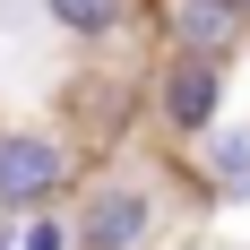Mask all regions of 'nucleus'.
Segmentation results:
<instances>
[{
	"label": "nucleus",
	"instance_id": "6",
	"mask_svg": "<svg viewBox=\"0 0 250 250\" xmlns=\"http://www.w3.org/2000/svg\"><path fill=\"white\" fill-rule=\"evenodd\" d=\"M207 164H216V199H250V129H207Z\"/></svg>",
	"mask_w": 250,
	"mask_h": 250
},
{
	"label": "nucleus",
	"instance_id": "4",
	"mask_svg": "<svg viewBox=\"0 0 250 250\" xmlns=\"http://www.w3.org/2000/svg\"><path fill=\"white\" fill-rule=\"evenodd\" d=\"M242 0H173V43L181 52H216L225 61L233 43H242Z\"/></svg>",
	"mask_w": 250,
	"mask_h": 250
},
{
	"label": "nucleus",
	"instance_id": "5",
	"mask_svg": "<svg viewBox=\"0 0 250 250\" xmlns=\"http://www.w3.org/2000/svg\"><path fill=\"white\" fill-rule=\"evenodd\" d=\"M43 18L61 35H78V43H112L129 26V0H43Z\"/></svg>",
	"mask_w": 250,
	"mask_h": 250
},
{
	"label": "nucleus",
	"instance_id": "3",
	"mask_svg": "<svg viewBox=\"0 0 250 250\" xmlns=\"http://www.w3.org/2000/svg\"><path fill=\"white\" fill-rule=\"evenodd\" d=\"M155 121L173 129V138H207V129L225 121V61L173 43V61L155 69Z\"/></svg>",
	"mask_w": 250,
	"mask_h": 250
},
{
	"label": "nucleus",
	"instance_id": "1",
	"mask_svg": "<svg viewBox=\"0 0 250 250\" xmlns=\"http://www.w3.org/2000/svg\"><path fill=\"white\" fill-rule=\"evenodd\" d=\"M69 147L52 138V129H0V216L18 225L35 207H61L69 199Z\"/></svg>",
	"mask_w": 250,
	"mask_h": 250
},
{
	"label": "nucleus",
	"instance_id": "8",
	"mask_svg": "<svg viewBox=\"0 0 250 250\" xmlns=\"http://www.w3.org/2000/svg\"><path fill=\"white\" fill-rule=\"evenodd\" d=\"M242 18H250V0H242Z\"/></svg>",
	"mask_w": 250,
	"mask_h": 250
},
{
	"label": "nucleus",
	"instance_id": "2",
	"mask_svg": "<svg viewBox=\"0 0 250 250\" xmlns=\"http://www.w3.org/2000/svg\"><path fill=\"white\" fill-rule=\"evenodd\" d=\"M69 233H78V250H147L155 242V190L129 173L86 181V199L69 207Z\"/></svg>",
	"mask_w": 250,
	"mask_h": 250
},
{
	"label": "nucleus",
	"instance_id": "7",
	"mask_svg": "<svg viewBox=\"0 0 250 250\" xmlns=\"http://www.w3.org/2000/svg\"><path fill=\"white\" fill-rule=\"evenodd\" d=\"M18 250H78V233L61 207H35V216H18Z\"/></svg>",
	"mask_w": 250,
	"mask_h": 250
}]
</instances>
